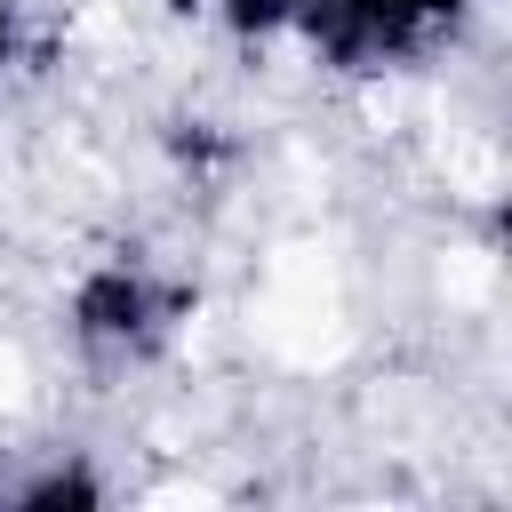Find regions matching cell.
<instances>
[{"label": "cell", "instance_id": "obj_1", "mask_svg": "<svg viewBox=\"0 0 512 512\" xmlns=\"http://www.w3.org/2000/svg\"><path fill=\"white\" fill-rule=\"evenodd\" d=\"M8 32H16V0H0V56H8Z\"/></svg>", "mask_w": 512, "mask_h": 512}]
</instances>
